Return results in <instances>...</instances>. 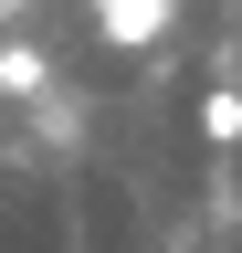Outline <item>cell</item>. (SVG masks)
I'll list each match as a JSON object with an SVG mask.
<instances>
[{
	"instance_id": "1",
	"label": "cell",
	"mask_w": 242,
	"mask_h": 253,
	"mask_svg": "<svg viewBox=\"0 0 242 253\" xmlns=\"http://www.w3.org/2000/svg\"><path fill=\"white\" fill-rule=\"evenodd\" d=\"M95 11V32L116 53H147V42H169V21H179V0H84Z\"/></svg>"
},
{
	"instance_id": "2",
	"label": "cell",
	"mask_w": 242,
	"mask_h": 253,
	"mask_svg": "<svg viewBox=\"0 0 242 253\" xmlns=\"http://www.w3.org/2000/svg\"><path fill=\"white\" fill-rule=\"evenodd\" d=\"M200 126H210V148H232V137H242V95L210 84V95H200Z\"/></svg>"
},
{
	"instance_id": "3",
	"label": "cell",
	"mask_w": 242,
	"mask_h": 253,
	"mask_svg": "<svg viewBox=\"0 0 242 253\" xmlns=\"http://www.w3.org/2000/svg\"><path fill=\"white\" fill-rule=\"evenodd\" d=\"M42 84H53V74H42V53H21V42L0 53V95H42Z\"/></svg>"
}]
</instances>
